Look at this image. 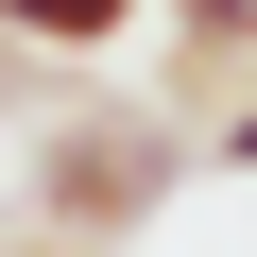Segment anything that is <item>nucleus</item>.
<instances>
[{
  "mask_svg": "<svg viewBox=\"0 0 257 257\" xmlns=\"http://www.w3.org/2000/svg\"><path fill=\"white\" fill-rule=\"evenodd\" d=\"M172 18V52H189V86H223V69H257V0H155Z\"/></svg>",
  "mask_w": 257,
  "mask_h": 257,
  "instance_id": "3",
  "label": "nucleus"
},
{
  "mask_svg": "<svg viewBox=\"0 0 257 257\" xmlns=\"http://www.w3.org/2000/svg\"><path fill=\"white\" fill-rule=\"evenodd\" d=\"M18 257H69V240H18Z\"/></svg>",
  "mask_w": 257,
  "mask_h": 257,
  "instance_id": "5",
  "label": "nucleus"
},
{
  "mask_svg": "<svg viewBox=\"0 0 257 257\" xmlns=\"http://www.w3.org/2000/svg\"><path fill=\"white\" fill-rule=\"evenodd\" d=\"M189 172H206L189 120H155V103H69V120H35V240L103 257V240H138Z\"/></svg>",
  "mask_w": 257,
  "mask_h": 257,
  "instance_id": "1",
  "label": "nucleus"
},
{
  "mask_svg": "<svg viewBox=\"0 0 257 257\" xmlns=\"http://www.w3.org/2000/svg\"><path fill=\"white\" fill-rule=\"evenodd\" d=\"M189 155H206V172H257V86H240L223 120H189Z\"/></svg>",
  "mask_w": 257,
  "mask_h": 257,
  "instance_id": "4",
  "label": "nucleus"
},
{
  "mask_svg": "<svg viewBox=\"0 0 257 257\" xmlns=\"http://www.w3.org/2000/svg\"><path fill=\"white\" fill-rule=\"evenodd\" d=\"M138 18H155V0H0V52H138Z\"/></svg>",
  "mask_w": 257,
  "mask_h": 257,
  "instance_id": "2",
  "label": "nucleus"
}]
</instances>
